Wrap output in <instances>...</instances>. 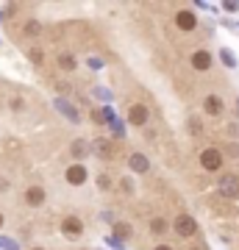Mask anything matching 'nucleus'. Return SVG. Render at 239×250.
Instances as JSON below:
<instances>
[{
	"instance_id": "nucleus-1",
	"label": "nucleus",
	"mask_w": 239,
	"mask_h": 250,
	"mask_svg": "<svg viewBox=\"0 0 239 250\" xmlns=\"http://www.w3.org/2000/svg\"><path fill=\"white\" fill-rule=\"evenodd\" d=\"M222 161H225V153H222L220 147H203V150H200V167H203L206 172H220Z\"/></svg>"
},
{
	"instance_id": "nucleus-2",
	"label": "nucleus",
	"mask_w": 239,
	"mask_h": 250,
	"mask_svg": "<svg viewBox=\"0 0 239 250\" xmlns=\"http://www.w3.org/2000/svg\"><path fill=\"white\" fill-rule=\"evenodd\" d=\"M173 231H175L181 239H192L197 233V220L192 214H178L175 220H173Z\"/></svg>"
},
{
	"instance_id": "nucleus-3",
	"label": "nucleus",
	"mask_w": 239,
	"mask_h": 250,
	"mask_svg": "<svg viewBox=\"0 0 239 250\" xmlns=\"http://www.w3.org/2000/svg\"><path fill=\"white\" fill-rule=\"evenodd\" d=\"M125 120H128V125L142 128V125H148V120H151V108L145 106V103H131L128 111H125Z\"/></svg>"
},
{
	"instance_id": "nucleus-4",
	"label": "nucleus",
	"mask_w": 239,
	"mask_h": 250,
	"mask_svg": "<svg viewBox=\"0 0 239 250\" xmlns=\"http://www.w3.org/2000/svg\"><path fill=\"white\" fill-rule=\"evenodd\" d=\"M64 181H67L70 187H84V184L89 181L87 164H70V167L64 170Z\"/></svg>"
},
{
	"instance_id": "nucleus-5",
	"label": "nucleus",
	"mask_w": 239,
	"mask_h": 250,
	"mask_svg": "<svg viewBox=\"0 0 239 250\" xmlns=\"http://www.w3.org/2000/svg\"><path fill=\"white\" fill-rule=\"evenodd\" d=\"M189 64H192V70L195 72H209L212 70V64H214V56L200 47V50H195V53L189 56Z\"/></svg>"
},
{
	"instance_id": "nucleus-6",
	"label": "nucleus",
	"mask_w": 239,
	"mask_h": 250,
	"mask_svg": "<svg viewBox=\"0 0 239 250\" xmlns=\"http://www.w3.org/2000/svg\"><path fill=\"white\" fill-rule=\"evenodd\" d=\"M175 28H178V31L192 34V31L197 28V14H195V11H189V9H181L175 14Z\"/></svg>"
},
{
	"instance_id": "nucleus-7",
	"label": "nucleus",
	"mask_w": 239,
	"mask_h": 250,
	"mask_svg": "<svg viewBox=\"0 0 239 250\" xmlns=\"http://www.w3.org/2000/svg\"><path fill=\"white\" fill-rule=\"evenodd\" d=\"M220 195L222 197H239V175L228 172V175H220Z\"/></svg>"
},
{
	"instance_id": "nucleus-8",
	"label": "nucleus",
	"mask_w": 239,
	"mask_h": 250,
	"mask_svg": "<svg viewBox=\"0 0 239 250\" xmlns=\"http://www.w3.org/2000/svg\"><path fill=\"white\" fill-rule=\"evenodd\" d=\"M203 111L209 117H220L222 111H225V100H222L220 95H206L203 98Z\"/></svg>"
},
{
	"instance_id": "nucleus-9",
	"label": "nucleus",
	"mask_w": 239,
	"mask_h": 250,
	"mask_svg": "<svg viewBox=\"0 0 239 250\" xmlns=\"http://www.w3.org/2000/svg\"><path fill=\"white\" fill-rule=\"evenodd\" d=\"M128 167H131V172H136V175H145V172L151 170V161H148L145 153H131V156H128Z\"/></svg>"
},
{
	"instance_id": "nucleus-10",
	"label": "nucleus",
	"mask_w": 239,
	"mask_h": 250,
	"mask_svg": "<svg viewBox=\"0 0 239 250\" xmlns=\"http://www.w3.org/2000/svg\"><path fill=\"white\" fill-rule=\"evenodd\" d=\"M62 231H64V236H81V233H84V223H81V217H75V214L64 217V220H62Z\"/></svg>"
},
{
	"instance_id": "nucleus-11",
	"label": "nucleus",
	"mask_w": 239,
	"mask_h": 250,
	"mask_svg": "<svg viewBox=\"0 0 239 250\" xmlns=\"http://www.w3.org/2000/svg\"><path fill=\"white\" fill-rule=\"evenodd\" d=\"M44 200H47V192H44L42 187L25 189V206H31V208H39V206H44Z\"/></svg>"
},
{
	"instance_id": "nucleus-12",
	"label": "nucleus",
	"mask_w": 239,
	"mask_h": 250,
	"mask_svg": "<svg viewBox=\"0 0 239 250\" xmlns=\"http://www.w3.org/2000/svg\"><path fill=\"white\" fill-rule=\"evenodd\" d=\"M89 153H92V142H87V139H84V136H81V139H72L70 142V156L72 159H87Z\"/></svg>"
},
{
	"instance_id": "nucleus-13",
	"label": "nucleus",
	"mask_w": 239,
	"mask_h": 250,
	"mask_svg": "<svg viewBox=\"0 0 239 250\" xmlns=\"http://www.w3.org/2000/svg\"><path fill=\"white\" fill-rule=\"evenodd\" d=\"M92 153L100 156V159H111V156H114V145L109 142L106 136H98V139L92 142Z\"/></svg>"
},
{
	"instance_id": "nucleus-14",
	"label": "nucleus",
	"mask_w": 239,
	"mask_h": 250,
	"mask_svg": "<svg viewBox=\"0 0 239 250\" xmlns=\"http://www.w3.org/2000/svg\"><path fill=\"white\" fill-rule=\"evenodd\" d=\"M56 108H59V111H62V114H67V120H70V123H81V114L78 111H75V106H72V103H67V100H56Z\"/></svg>"
},
{
	"instance_id": "nucleus-15",
	"label": "nucleus",
	"mask_w": 239,
	"mask_h": 250,
	"mask_svg": "<svg viewBox=\"0 0 239 250\" xmlns=\"http://www.w3.org/2000/svg\"><path fill=\"white\" fill-rule=\"evenodd\" d=\"M56 64H59V70H62V72H72L75 67H78V62H75V56H72V53H59Z\"/></svg>"
},
{
	"instance_id": "nucleus-16",
	"label": "nucleus",
	"mask_w": 239,
	"mask_h": 250,
	"mask_svg": "<svg viewBox=\"0 0 239 250\" xmlns=\"http://www.w3.org/2000/svg\"><path fill=\"white\" fill-rule=\"evenodd\" d=\"M114 236H117L120 242H123V239H131V236H133V225H131V223H114Z\"/></svg>"
},
{
	"instance_id": "nucleus-17",
	"label": "nucleus",
	"mask_w": 239,
	"mask_h": 250,
	"mask_svg": "<svg viewBox=\"0 0 239 250\" xmlns=\"http://www.w3.org/2000/svg\"><path fill=\"white\" fill-rule=\"evenodd\" d=\"M170 223L164 220V217H153L151 220V233H156V236H161V233H167Z\"/></svg>"
},
{
	"instance_id": "nucleus-18",
	"label": "nucleus",
	"mask_w": 239,
	"mask_h": 250,
	"mask_svg": "<svg viewBox=\"0 0 239 250\" xmlns=\"http://www.w3.org/2000/svg\"><path fill=\"white\" fill-rule=\"evenodd\" d=\"M220 59H222V64H225L228 70H234V67H237V56L231 53L228 47H222V50H220Z\"/></svg>"
},
{
	"instance_id": "nucleus-19",
	"label": "nucleus",
	"mask_w": 239,
	"mask_h": 250,
	"mask_svg": "<svg viewBox=\"0 0 239 250\" xmlns=\"http://www.w3.org/2000/svg\"><path fill=\"white\" fill-rule=\"evenodd\" d=\"M186 125H189V134H203V123H200V120H197V117H189V120H186Z\"/></svg>"
},
{
	"instance_id": "nucleus-20",
	"label": "nucleus",
	"mask_w": 239,
	"mask_h": 250,
	"mask_svg": "<svg viewBox=\"0 0 239 250\" xmlns=\"http://www.w3.org/2000/svg\"><path fill=\"white\" fill-rule=\"evenodd\" d=\"M28 59H31L34 64H42L44 62V50L42 47H31V50H28Z\"/></svg>"
},
{
	"instance_id": "nucleus-21",
	"label": "nucleus",
	"mask_w": 239,
	"mask_h": 250,
	"mask_svg": "<svg viewBox=\"0 0 239 250\" xmlns=\"http://www.w3.org/2000/svg\"><path fill=\"white\" fill-rule=\"evenodd\" d=\"M25 34H28V36H39V34H42V25H39L36 20H31V22L25 25Z\"/></svg>"
},
{
	"instance_id": "nucleus-22",
	"label": "nucleus",
	"mask_w": 239,
	"mask_h": 250,
	"mask_svg": "<svg viewBox=\"0 0 239 250\" xmlns=\"http://www.w3.org/2000/svg\"><path fill=\"white\" fill-rule=\"evenodd\" d=\"M9 106H11V111H22V108H25V100L22 98H11Z\"/></svg>"
},
{
	"instance_id": "nucleus-23",
	"label": "nucleus",
	"mask_w": 239,
	"mask_h": 250,
	"mask_svg": "<svg viewBox=\"0 0 239 250\" xmlns=\"http://www.w3.org/2000/svg\"><path fill=\"white\" fill-rule=\"evenodd\" d=\"M87 64L92 67V70H100V67H103V62H100L98 56H89V59H87Z\"/></svg>"
},
{
	"instance_id": "nucleus-24",
	"label": "nucleus",
	"mask_w": 239,
	"mask_h": 250,
	"mask_svg": "<svg viewBox=\"0 0 239 250\" xmlns=\"http://www.w3.org/2000/svg\"><path fill=\"white\" fill-rule=\"evenodd\" d=\"M222 9L225 11H239V3H222Z\"/></svg>"
},
{
	"instance_id": "nucleus-25",
	"label": "nucleus",
	"mask_w": 239,
	"mask_h": 250,
	"mask_svg": "<svg viewBox=\"0 0 239 250\" xmlns=\"http://www.w3.org/2000/svg\"><path fill=\"white\" fill-rule=\"evenodd\" d=\"M228 156H234V159H237V156H239V145H228Z\"/></svg>"
},
{
	"instance_id": "nucleus-26",
	"label": "nucleus",
	"mask_w": 239,
	"mask_h": 250,
	"mask_svg": "<svg viewBox=\"0 0 239 250\" xmlns=\"http://www.w3.org/2000/svg\"><path fill=\"white\" fill-rule=\"evenodd\" d=\"M123 189H125V192H133V184H131L128 178H125V181H123Z\"/></svg>"
},
{
	"instance_id": "nucleus-27",
	"label": "nucleus",
	"mask_w": 239,
	"mask_h": 250,
	"mask_svg": "<svg viewBox=\"0 0 239 250\" xmlns=\"http://www.w3.org/2000/svg\"><path fill=\"white\" fill-rule=\"evenodd\" d=\"M153 250H175V248H170L167 242H161V245H156V248H153Z\"/></svg>"
},
{
	"instance_id": "nucleus-28",
	"label": "nucleus",
	"mask_w": 239,
	"mask_h": 250,
	"mask_svg": "<svg viewBox=\"0 0 239 250\" xmlns=\"http://www.w3.org/2000/svg\"><path fill=\"white\" fill-rule=\"evenodd\" d=\"M6 189H9V181H6V178H0V192H6Z\"/></svg>"
},
{
	"instance_id": "nucleus-29",
	"label": "nucleus",
	"mask_w": 239,
	"mask_h": 250,
	"mask_svg": "<svg viewBox=\"0 0 239 250\" xmlns=\"http://www.w3.org/2000/svg\"><path fill=\"white\" fill-rule=\"evenodd\" d=\"M3 223H6V217H3V211H0V228H3Z\"/></svg>"
},
{
	"instance_id": "nucleus-30",
	"label": "nucleus",
	"mask_w": 239,
	"mask_h": 250,
	"mask_svg": "<svg viewBox=\"0 0 239 250\" xmlns=\"http://www.w3.org/2000/svg\"><path fill=\"white\" fill-rule=\"evenodd\" d=\"M34 250H44V248H34Z\"/></svg>"
},
{
	"instance_id": "nucleus-31",
	"label": "nucleus",
	"mask_w": 239,
	"mask_h": 250,
	"mask_svg": "<svg viewBox=\"0 0 239 250\" xmlns=\"http://www.w3.org/2000/svg\"><path fill=\"white\" fill-rule=\"evenodd\" d=\"M0 20H3V14H0Z\"/></svg>"
}]
</instances>
